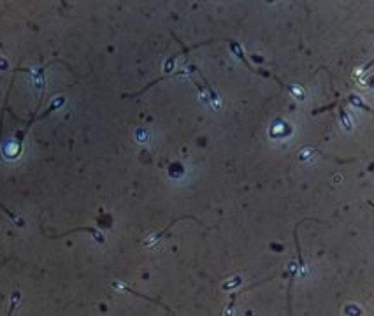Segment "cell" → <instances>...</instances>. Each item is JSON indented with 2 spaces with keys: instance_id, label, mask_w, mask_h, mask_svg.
<instances>
[{
  "instance_id": "obj_3",
  "label": "cell",
  "mask_w": 374,
  "mask_h": 316,
  "mask_svg": "<svg viewBox=\"0 0 374 316\" xmlns=\"http://www.w3.org/2000/svg\"><path fill=\"white\" fill-rule=\"evenodd\" d=\"M179 220H195V221H197V223H199V225H202V221H199V220H197V218H193V216H190V214H188V216H179V218H176V220H172V221H170V223L167 225V227L163 228L162 232H159V234L155 235V237H151V239H148V241H146V244H148V246H153V244L157 243V241H159L160 237H163V235H165L167 232H169V228L172 227L174 223H178Z\"/></svg>"
},
{
  "instance_id": "obj_2",
  "label": "cell",
  "mask_w": 374,
  "mask_h": 316,
  "mask_svg": "<svg viewBox=\"0 0 374 316\" xmlns=\"http://www.w3.org/2000/svg\"><path fill=\"white\" fill-rule=\"evenodd\" d=\"M74 232H88V234H92V235H93V239H95L99 244H106L104 235H102L101 232L97 230V228H92V227H79V228H72V230H67V232H63V234H58V235H48V234H44V235H46V237H50V239H60V237H65V235L74 234Z\"/></svg>"
},
{
  "instance_id": "obj_4",
  "label": "cell",
  "mask_w": 374,
  "mask_h": 316,
  "mask_svg": "<svg viewBox=\"0 0 374 316\" xmlns=\"http://www.w3.org/2000/svg\"><path fill=\"white\" fill-rule=\"evenodd\" d=\"M0 209H2V211H4V212H5V214H7V216H9V218H11V220H12V221H14V223H16V225H19V227H23V221H21V220H18V216H16V214H14V212H11V211H9V209H7V208H5V206H4V204H0Z\"/></svg>"
},
{
  "instance_id": "obj_1",
  "label": "cell",
  "mask_w": 374,
  "mask_h": 316,
  "mask_svg": "<svg viewBox=\"0 0 374 316\" xmlns=\"http://www.w3.org/2000/svg\"><path fill=\"white\" fill-rule=\"evenodd\" d=\"M221 41H225V43H228L230 44V50H232V53H235L237 56H239V60L241 62L244 63V65L248 67V69L251 70V72H255V74H260V76H264V77H270V79H276L278 81V85L281 86V88H285V85H283V81L279 79V77H276V76H272L270 72H267V70H262V69H255L253 65H251L250 62L246 60V56H244V53H243V48L239 46V43H235L234 39H228V37H225V39H221Z\"/></svg>"
},
{
  "instance_id": "obj_5",
  "label": "cell",
  "mask_w": 374,
  "mask_h": 316,
  "mask_svg": "<svg viewBox=\"0 0 374 316\" xmlns=\"http://www.w3.org/2000/svg\"><path fill=\"white\" fill-rule=\"evenodd\" d=\"M19 302V292L16 290V292H12V297H11V308H9V313L7 316H12V311L16 309V306H18Z\"/></svg>"
}]
</instances>
